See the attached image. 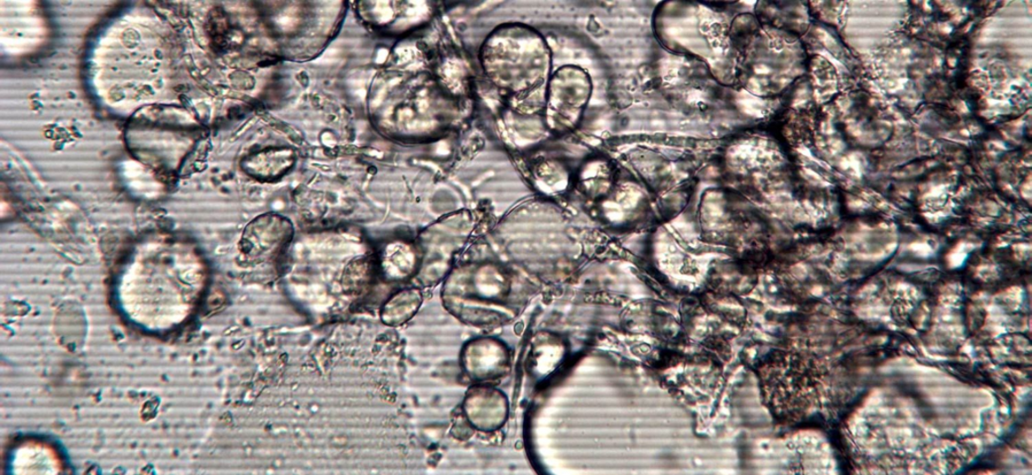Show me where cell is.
Instances as JSON below:
<instances>
[{"instance_id":"cell-1","label":"cell","mask_w":1032,"mask_h":475,"mask_svg":"<svg viewBox=\"0 0 1032 475\" xmlns=\"http://www.w3.org/2000/svg\"><path fill=\"white\" fill-rule=\"evenodd\" d=\"M422 302L418 290H404L392 296L384 305L381 313L383 323L389 326L402 325L414 316Z\"/></svg>"},{"instance_id":"cell-2","label":"cell","mask_w":1032,"mask_h":475,"mask_svg":"<svg viewBox=\"0 0 1032 475\" xmlns=\"http://www.w3.org/2000/svg\"><path fill=\"white\" fill-rule=\"evenodd\" d=\"M417 264V256L410 245L405 243L390 244L384 250L382 267L389 278L402 280L414 270Z\"/></svg>"},{"instance_id":"cell-3","label":"cell","mask_w":1032,"mask_h":475,"mask_svg":"<svg viewBox=\"0 0 1032 475\" xmlns=\"http://www.w3.org/2000/svg\"><path fill=\"white\" fill-rule=\"evenodd\" d=\"M269 226H271L269 224L263 225V233H250V235L248 236V239H245L246 247L243 248L248 250H248L250 251L251 255H253L254 252H256V256H258L265 254L266 251H272L276 248L274 247L275 244H280L281 242L286 241V237L288 236L289 233L287 226H284L283 225L279 229H275V231H271V227Z\"/></svg>"}]
</instances>
